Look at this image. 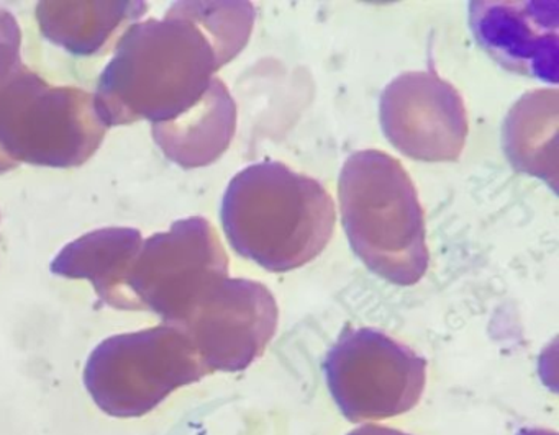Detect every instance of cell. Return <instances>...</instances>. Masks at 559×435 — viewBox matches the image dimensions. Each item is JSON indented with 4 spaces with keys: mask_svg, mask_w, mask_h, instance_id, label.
<instances>
[{
    "mask_svg": "<svg viewBox=\"0 0 559 435\" xmlns=\"http://www.w3.org/2000/svg\"><path fill=\"white\" fill-rule=\"evenodd\" d=\"M254 19L250 2H178L165 19L130 26L94 94L100 120L109 128L181 117L243 51Z\"/></svg>",
    "mask_w": 559,
    "mask_h": 435,
    "instance_id": "1",
    "label": "cell"
},
{
    "mask_svg": "<svg viewBox=\"0 0 559 435\" xmlns=\"http://www.w3.org/2000/svg\"><path fill=\"white\" fill-rule=\"evenodd\" d=\"M335 221L329 190L281 162L248 166L231 179L222 202L231 247L271 271L294 270L319 257Z\"/></svg>",
    "mask_w": 559,
    "mask_h": 435,
    "instance_id": "2",
    "label": "cell"
},
{
    "mask_svg": "<svg viewBox=\"0 0 559 435\" xmlns=\"http://www.w3.org/2000/svg\"><path fill=\"white\" fill-rule=\"evenodd\" d=\"M340 208L349 244L369 270L401 287L421 280L430 258L424 209L395 157L352 154L340 173Z\"/></svg>",
    "mask_w": 559,
    "mask_h": 435,
    "instance_id": "3",
    "label": "cell"
},
{
    "mask_svg": "<svg viewBox=\"0 0 559 435\" xmlns=\"http://www.w3.org/2000/svg\"><path fill=\"white\" fill-rule=\"evenodd\" d=\"M21 41L0 39V149L17 164L81 166L107 133L94 95L48 84L22 62Z\"/></svg>",
    "mask_w": 559,
    "mask_h": 435,
    "instance_id": "4",
    "label": "cell"
},
{
    "mask_svg": "<svg viewBox=\"0 0 559 435\" xmlns=\"http://www.w3.org/2000/svg\"><path fill=\"white\" fill-rule=\"evenodd\" d=\"M207 375L211 370L191 340L162 324L103 340L87 359L84 386L106 414L132 419Z\"/></svg>",
    "mask_w": 559,
    "mask_h": 435,
    "instance_id": "5",
    "label": "cell"
},
{
    "mask_svg": "<svg viewBox=\"0 0 559 435\" xmlns=\"http://www.w3.org/2000/svg\"><path fill=\"white\" fill-rule=\"evenodd\" d=\"M326 383L349 422L382 421L411 411L427 382V362L381 330L345 329L330 349Z\"/></svg>",
    "mask_w": 559,
    "mask_h": 435,
    "instance_id": "6",
    "label": "cell"
},
{
    "mask_svg": "<svg viewBox=\"0 0 559 435\" xmlns=\"http://www.w3.org/2000/svg\"><path fill=\"white\" fill-rule=\"evenodd\" d=\"M228 278V255L214 226L201 216L179 219L143 241L129 277L140 311L176 326Z\"/></svg>",
    "mask_w": 559,
    "mask_h": 435,
    "instance_id": "7",
    "label": "cell"
},
{
    "mask_svg": "<svg viewBox=\"0 0 559 435\" xmlns=\"http://www.w3.org/2000/svg\"><path fill=\"white\" fill-rule=\"evenodd\" d=\"M277 319L266 285L227 278L173 327L191 340L211 373L241 372L263 355Z\"/></svg>",
    "mask_w": 559,
    "mask_h": 435,
    "instance_id": "8",
    "label": "cell"
},
{
    "mask_svg": "<svg viewBox=\"0 0 559 435\" xmlns=\"http://www.w3.org/2000/svg\"><path fill=\"white\" fill-rule=\"evenodd\" d=\"M381 126L399 153L425 162H453L466 144L460 92L433 71L404 72L381 95Z\"/></svg>",
    "mask_w": 559,
    "mask_h": 435,
    "instance_id": "9",
    "label": "cell"
},
{
    "mask_svg": "<svg viewBox=\"0 0 559 435\" xmlns=\"http://www.w3.org/2000/svg\"><path fill=\"white\" fill-rule=\"evenodd\" d=\"M469 25L480 48L507 71L558 82V0H476Z\"/></svg>",
    "mask_w": 559,
    "mask_h": 435,
    "instance_id": "10",
    "label": "cell"
},
{
    "mask_svg": "<svg viewBox=\"0 0 559 435\" xmlns=\"http://www.w3.org/2000/svg\"><path fill=\"white\" fill-rule=\"evenodd\" d=\"M143 241L139 229H97L68 244L53 258L50 270L58 277L86 278L100 300L116 310L140 311L129 277Z\"/></svg>",
    "mask_w": 559,
    "mask_h": 435,
    "instance_id": "11",
    "label": "cell"
},
{
    "mask_svg": "<svg viewBox=\"0 0 559 435\" xmlns=\"http://www.w3.org/2000/svg\"><path fill=\"white\" fill-rule=\"evenodd\" d=\"M237 130V105L227 85L215 77L199 104L185 114L153 124V137L169 160L185 169L215 162Z\"/></svg>",
    "mask_w": 559,
    "mask_h": 435,
    "instance_id": "12",
    "label": "cell"
},
{
    "mask_svg": "<svg viewBox=\"0 0 559 435\" xmlns=\"http://www.w3.org/2000/svg\"><path fill=\"white\" fill-rule=\"evenodd\" d=\"M143 2H40L41 33L55 45L78 56L99 55L142 19Z\"/></svg>",
    "mask_w": 559,
    "mask_h": 435,
    "instance_id": "13",
    "label": "cell"
},
{
    "mask_svg": "<svg viewBox=\"0 0 559 435\" xmlns=\"http://www.w3.org/2000/svg\"><path fill=\"white\" fill-rule=\"evenodd\" d=\"M558 90L542 88L523 95L503 123V150L520 172L539 177L556 186Z\"/></svg>",
    "mask_w": 559,
    "mask_h": 435,
    "instance_id": "14",
    "label": "cell"
},
{
    "mask_svg": "<svg viewBox=\"0 0 559 435\" xmlns=\"http://www.w3.org/2000/svg\"><path fill=\"white\" fill-rule=\"evenodd\" d=\"M15 35H21L17 20L8 10L0 9V39Z\"/></svg>",
    "mask_w": 559,
    "mask_h": 435,
    "instance_id": "15",
    "label": "cell"
},
{
    "mask_svg": "<svg viewBox=\"0 0 559 435\" xmlns=\"http://www.w3.org/2000/svg\"><path fill=\"white\" fill-rule=\"evenodd\" d=\"M348 435H408L405 432L395 431V428L384 427V425L366 424L355 428Z\"/></svg>",
    "mask_w": 559,
    "mask_h": 435,
    "instance_id": "16",
    "label": "cell"
},
{
    "mask_svg": "<svg viewBox=\"0 0 559 435\" xmlns=\"http://www.w3.org/2000/svg\"><path fill=\"white\" fill-rule=\"evenodd\" d=\"M19 164L12 160L4 150L0 149V173L9 172V170L17 169Z\"/></svg>",
    "mask_w": 559,
    "mask_h": 435,
    "instance_id": "17",
    "label": "cell"
},
{
    "mask_svg": "<svg viewBox=\"0 0 559 435\" xmlns=\"http://www.w3.org/2000/svg\"><path fill=\"white\" fill-rule=\"evenodd\" d=\"M516 435H558L555 431H546V428H523Z\"/></svg>",
    "mask_w": 559,
    "mask_h": 435,
    "instance_id": "18",
    "label": "cell"
}]
</instances>
